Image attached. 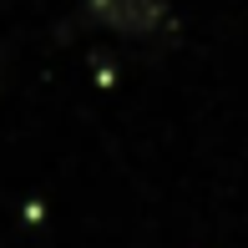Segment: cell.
<instances>
[{"label": "cell", "mask_w": 248, "mask_h": 248, "mask_svg": "<svg viewBox=\"0 0 248 248\" xmlns=\"http://www.w3.org/2000/svg\"><path fill=\"white\" fill-rule=\"evenodd\" d=\"M86 16L117 36H152L167 20V0H86Z\"/></svg>", "instance_id": "cell-1"}]
</instances>
